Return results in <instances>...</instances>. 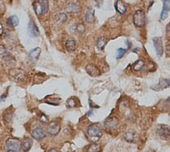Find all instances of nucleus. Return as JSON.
Masks as SVG:
<instances>
[{
	"label": "nucleus",
	"instance_id": "nucleus-1",
	"mask_svg": "<svg viewBox=\"0 0 170 152\" xmlns=\"http://www.w3.org/2000/svg\"><path fill=\"white\" fill-rule=\"evenodd\" d=\"M10 79L15 82H22L26 79V72L21 68H11L8 72Z\"/></svg>",
	"mask_w": 170,
	"mask_h": 152
},
{
	"label": "nucleus",
	"instance_id": "nucleus-2",
	"mask_svg": "<svg viewBox=\"0 0 170 152\" xmlns=\"http://www.w3.org/2000/svg\"><path fill=\"white\" fill-rule=\"evenodd\" d=\"M32 6L37 15L47 13L48 11V0H37L33 3Z\"/></svg>",
	"mask_w": 170,
	"mask_h": 152
},
{
	"label": "nucleus",
	"instance_id": "nucleus-3",
	"mask_svg": "<svg viewBox=\"0 0 170 152\" xmlns=\"http://www.w3.org/2000/svg\"><path fill=\"white\" fill-rule=\"evenodd\" d=\"M6 149L10 152H18L21 149V143L16 138H9L6 140Z\"/></svg>",
	"mask_w": 170,
	"mask_h": 152
},
{
	"label": "nucleus",
	"instance_id": "nucleus-4",
	"mask_svg": "<svg viewBox=\"0 0 170 152\" xmlns=\"http://www.w3.org/2000/svg\"><path fill=\"white\" fill-rule=\"evenodd\" d=\"M145 21H146V17L144 12L141 9L136 11L132 17L133 24L138 28H141L145 24Z\"/></svg>",
	"mask_w": 170,
	"mask_h": 152
},
{
	"label": "nucleus",
	"instance_id": "nucleus-5",
	"mask_svg": "<svg viewBox=\"0 0 170 152\" xmlns=\"http://www.w3.org/2000/svg\"><path fill=\"white\" fill-rule=\"evenodd\" d=\"M157 134L161 139H168L170 135L169 126L166 124H158L157 128Z\"/></svg>",
	"mask_w": 170,
	"mask_h": 152
},
{
	"label": "nucleus",
	"instance_id": "nucleus-6",
	"mask_svg": "<svg viewBox=\"0 0 170 152\" xmlns=\"http://www.w3.org/2000/svg\"><path fill=\"white\" fill-rule=\"evenodd\" d=\"M81 6L78 0H70L68 3L66 10L70 13H78L80 11Z\"/></svg>",
	"mask_w": 170,
	"mask_h": 152
},
{
	"label": "nucleus",
	"instance_id": "nucleus-7",
	"mask_svg": "<svg viewBox=\"0 0 170 152\" xmlns=\"http://www.w3.org/2000/svg\"><path fill=\"white\" fill-rule=\"evenodd\" d=\"M88 134L92 137H100L102 136V131L98 124H91L88 128Z\"/></svg>",
	"mask_w": 170,
	"mask_h": 152
},
{
	"label": "nucleus",
	"instance_id": "nucleus-8",
	"mask_svg": "<svg viewBox=\"0 0 170 152\" xmlns=\"http://www.w3.org/2000/svg\"><path fill=\"white\" fill-rule=\"evenodd\" d=\"M153 41V45L155 47V49H156V52L158 53V57H161L163 53V47H162V38L160 37H155L152 39Z\"/></svg>",
	"mask_w": 170,
	"mask_h": 152
},
{
	"label": "nucleus",
	"instance_id": "nucleus-9",
	"mask_svg": "<svg viewBox=\"0 0 170 152\" xmlns=\"http://www.w3.org/2000/svg\"><path fill=\"white\" fill-rule=\"evenodd\" d=\"M118 124V120L117 118L115 117H110L108 119L105 120L104 125L105 127L108 129H114L117 128Z\"/></svg>",
	"mask_w": 170,
	"mask_h": 152
},
{
	"label": "nucleus",
	"instance_id": "nucleus-10",
	"mask_svg": "<svg viewBox=\"0 0 170 152\" xmlns=\"http://www.w3.org/2000/svg\"><path fill=\"white\" fill-rule=\"evenodd\" d=\"M86 72H87L90 76L92 77H97L100 74V70L98 69V67L94 65V64H92V63H89L86 66Z\"/></svg>",
	"mask_w": 170,
	"mask_h": 152
},
{
	"label": "nucleus",
	"instance_id": "nucleus-11",
	"mask_svg": "<svg viewBox=\"0 0 170 152\" xmlns=\"http://www.w3.org/2000/svg\"><path fill=\"white\" fill-rule=\"evenodd\" d=\"M47 131L51 135H57L60 131V125L56 122H52L48 126Z\"/></svg>",
	"mask_w": 170,
	"mask_h": 152
},
{
	"label": "nucleus",
	"instance_id": "nucleus-12",
	"mask_svg": "<svg viewBox=\"0 0 170 152\" xmlns=\"http://www.w3.org/2000/svg\"><path fill=\"white\" fill-rule=\"evenodd\" d=\"M32 136L33 137V139H37V140H40V139H43L46 136V134H45V131L42 128L37 127V128H35L32 130Z\"/></svg>",
	"mask_w": 170,
	"mask_h": 152
},
{
	"label": "nucleus",
	"instance_id": "nucleus-13",
	"mask_svg": "<svg viewBox=\"0 0 170 152\" xmlns=\"http://www.w3.org/2000/svg\"><path fill=\"white\" fill-rule=\"evenodd\" d=\"M169 0H163V7H162V11L161 14H160V18L162 20H164L168 17V13H169Z\"/></svg>",
	"mask_w": 170,
	"mask_h": 152
},
{
	"label": "nucleus",
	"instance_id": "nucleus-14",
	"mask_svg": "<svg viewBox=\"0 0 170 152\" xmlns=\"http://www.w3.org/2000/svg\"><path fill=\"white\" fill-rule=\"evenodd\" d=\"M85 21L88 23H92L94 21V9L92 7H88L85 12Z\"/></svg>",
	"mask_w": 170,
	"mask_h": 152
},
{
	"label": "nucleus",
	"instance_id": "nucleus-15",
	"mask_svg": "<svg viewBox=\"0 0 170 152\" xmlns=\"http://www.w3.org/2000/svg\"><path fill=\"white\" fill-rule=\"evenodd\" d=\"M28 31L31 36L32 37H37L39 34V31H38V28L37 27V25L35 24L34 22L32 21H30L29 23H28Z\"/></svg>",
	"mask_w": 170,
	"mask_h": 152
},
{
	"label": "nucleus",
	"instance_id": "nucleus-16",
	"mask_svg": "<svg viewBox=\"0 0 170 152\" xmlns=\"http://www.w3.org/2000/svg\"><path fill=\"white\" fill-rule=\"evenodd\" d=\"M169 87V80L168 79H161L158 83V84L155 85L154 87H152V89H154V90H157V91H159V90H162L163 89H166V88H168Z\"/></svg>",
	"mask_w": 170,
	"mask_h": 152
},
{
	"label": "nucleus",
	"instance_id": "nucleus-17",
	"mask_svg": "<svg viewBox=\"0 0 170 152\" xmlns=\"http://www.w3.org/2000/svg\"><path fill=\"white\" fill-rule=\"evenodd\" d=\"M40 53H41V48L37 47V48H33L32 50H31L28 53V55H29L30 59L32 61V62H36V61L38 59L40 56Z\"/></svg>",
	"mask_w": 170,
	"mask_h": 152
},
{
	"label": "nucleus",
	"instance_id": "nucleus-18",
	"mask_svg": "<svg viewBox=\"0 0 170 152\" xmlns=\"http://www.w3.org/2000/svg\"><path fill=\"white\" fill-rule=\"evenodd\" d=\"M65 47L68 52H73L76 49V41H75L74 38H68L66 43H65Z\"/></svg>",
	"mask_w": 170,
	"mask_h": 152
},
{
	"label": "nucleus",
	"instance_id": "nucleus-19",
	"mask_svg": "<svg viewBox=\"0 0 170 152\" xmlns=\"http://www.w3.org/2000/svg\"><path fill=\"white\" fill-rule=\"evenodd\" d=\"M115 8L117 9V11L121 14H124L127 11V8H126V5L124 4V3L122 2V0H118L116 3H115Z\"/></svg>",
	"mask_w": 170,
	"mask_h": 152
},
{
	"label": "nucleus",
	"instance_id": "nucleus-20",
	"mask_svg": "<svg viewBox=\"0 0 170 152\" xmlns=\"http://www.w3.org/2000/svg\"><path fill=\"white\" fill-rule=\"evenodd\" d=\"M32 144V140L30 138H26L22 141L21 143V148H22L24 151H28Z\"/></svg>",
	"mask_w": 170,
	"mask_h": 152
},
{
	"label": "nucleus",
	"instance_id": "nucleus-21",
	"mask_svg": "<svg viewBox=\"0 0 170 152\" xmlns=\"http://www.w3.org/2000/svg\"><path fill=\"white\" fill-rule=\"evenodd\" d=\"M18 23H19V19H18V18L16 15L11 16L6 21V24L8 27H16V26H18Z\"/></svg>",
	"mask_w": 170,
	"mask_h": 152
},
{
	"label": "nucleus",
	"instance_id": "nucleus-22",
	"mask_svg": "<svg viewBox=\"0 0 170 152\" xmlns=\"http://www.w3.org/2000/svg\"><path fill=\"white\" fill-rule=\"evenodd\" d=\"M135 136H136V134L132 130H128V131L125 132L124 139L127 142H129V143L135 142Z\"/></svg>",
	"mask_w": 170,
	"mask_h": 152
},
{
	"label": "nucleus",
	"instance_id": "nucleus-23",
	"mask_svg": "<svg viewBox=\"0 0 170 152\" xmlns=\"http://www.w3.org/2000/svg\"><path fill=\"white\" fill-rule=\"evenodd\" d=\"M106 43H107V38H104V37H100V38L98 39L97 42L98 49L102 50L103 48L105 47V45H106Z\"/></svg>",
	"mask_w": 170,
	"mask_h": 152
},
{
	"label": "nucleus",
	"instance_id": "nucleus-24",
	"mask_svg": "<svg viewBox=\"0 0 170 152\" xmlns=\"http://www.w3.org/2000/svg\"><path fill=\"white\" fill-rule=\"evenodd\" d=\"M85 29H86V28H85L84 24L82 23H76V24H75L74 29H73V30H74L77 33H78V34H81V33H84Z\"/></svg>",
	"mask_w": 170,
	"mask_h": 152
},
{
	"label": "nucleus",
	"instance_id": "nucleus-25",
	"mask_svg": "<svg viewBox=\"0 0 170 152\" xmlns=\"http://www.w3.org/2000/svg\"><path fill=\"white\" fill-rule=\"evenodd\" d=\"M67 14L64 13H59L56 15V20L60 23H63L67 21Z\"/></svg>",
	"mask_w": 170,
	"mask_h": 152
},
{
	"label": "nucleus",
	"instance_id": "nucleus-26",
	"mask_svg": "<svg viewBox=\"0 0 170 152\" xmlns=\"http://www.w3.org/2000/svg\"><path fill=\"white\" fill-rule=\"evenodd\" d=\"M143 66H144V62L141 60V59H139V60L136 61L134 64H133V69L135 71H139L142 69Z\"/></svg>",
	"mask_w": 170,
	"mask_h": 152
},
{
	"label": "nucleus",
	"instance_id": "nucleus-27",
	"mask_svg": "<svg viewBox=\"0 0 170 152\" xmlns=\"http://www.w3.org/2000/svg\"><path fill=\"white\" fill-rule=\"evenodd\" d=\"M89 152H98L100 150V145L98 144H92L88 146L87 149Z\"/></svg>",
	"mask_w": 170,
	"mask_h": 152
},
{
	"label": "nucleus",
	"instance_id": "nucleus-28",
	"mask_svg": "<svg viewBox=\"0 0 170 152\" xmlns=\"http://www.w3.org/2000/svg\"><path fill=\"white\" fill-rule=\"evenodd\" d=\"M67 106L68 108H74V107L77 106V101H76L75 98L72 97V98L68 99L67 102Z\"/></svg>",
	"mask_w": 170,
	"mask_h": 152
},
{
	"label": "nucleus",
	"instance_id": "nucleus-29",
	"mask_svg": "<svg viewBox=\"0 0 170 152\" xmlns=\"http://www.w3.org/2000/svg\"><path fill=\"white\" fill-rule=\"evenodd\" d=\"M7 48H5V46L3 44H0V58H3L5 56L8 54Z\"/></svg>",
	"mask_w": 170,
	"mask_h": 152
},
{
	"label": "nucleus",
	"instance_id": "nucleus-30",
	"mask_svg": "<svg viewBox=\"0 0 170 152\" xmlns=\"http://www.w3.org/2000/svg\"><path fill=\"white\" fill-rule=\"evenodd\" d=\"M126 53V49H123V48H118L117 52V58H121L122 56L124 55V53Z\"/></svg>",
	"mask_w": 170,
	"mask_h": 152
},
{
	"label": "nucleus",
	"instance_id": "nucleus-31",
	"mask_svg": "<svg viewBox=\"0 0 170 152\" xmlns=\"http://www.w3.org/2000/svg\"><path fill=\"white\" fill-rule=\"evenodd\" d=\"M5 9V4L2 0H0V13H2Z\"/></svg>",
	"mask_w": 170,
	"mask_h": 152
},
{
	"label": "nucleus",
	"instance_id": "nucleus-32",
	"mask_svg": "<svg viewBox=\"0 0 170 152\" xmlns=\"http://www.w3.org/2000/svg\"><path fill=\"white\" fill-rule=\"evenodd\" d=\"M95 3H96V4H97L98 7H100V6L102 5V0H94Z\"/></svg>",
	"mask_w": 170,
	"mask_h": 152
},
{
	"label": "nucleus",
	"instance_id": "nucleus-33",
	"mask_svg": "<svg viewBox=\"0 0 170 152\" xmlns=\"http://www.w3.org/2000/svg\"><path fill=\"white\" fill-rule=\"evenodd\" d=\"M49 151L50 152H57L58 151V149H49Z\"/></svg>",
	"mask_w": 170,
	"mask_h": 152
},
{
	"label": "nucleus",
	"instance_id": "nucleus-34",
	"mask_svg": "<svg viewBox=\"0 0 170 152\" xmlns=\"http://www.w3.org/2000/svg\"><path fill=\"white\" fill-rule=\"evenodd\" d=\"M2 25H1L0 26V35L2 34Z\"/></svg>",
	"mask_w": 170,
	"mask_h": 152
},
{
	"label": "nucleus",
	"instance_id": "nucleus-35",
	"mask_svg": "<svg viewBox=\"0 0 170 152\" xmlns=\"http://www.w3.org/2000/svg\"><path fill=\"white\" fill-rule=\"evenodd\" d=\"M1 25H2V24H1V23H0V26H1Z\"/></svg>",
	"mask_w": 170,
	"mask_h": 152
}]
</instances>
